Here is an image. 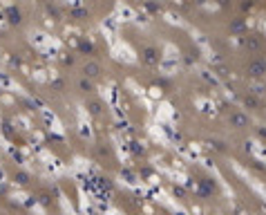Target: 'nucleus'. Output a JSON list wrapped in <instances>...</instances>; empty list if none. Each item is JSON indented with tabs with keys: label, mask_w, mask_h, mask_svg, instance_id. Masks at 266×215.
<instances>
[{
	"label": "nucleus",
	"mask_w": 266,
	"mask_h": 215,
	"mask_svg": "<svg viewBox=\"0 0 266 215\" xmlns=\"http://www.w3.org/2000/svg\"><path fill=\"white\" fill-rule=\"evenodd\" d=\"M101 72H103V67H101V63H96V61H90L83 65V74L88 79H99Z\"/></svg>",
	"instance_id": "obj_1"
},
{
	"label": "nucleus",
	"mask_w": 266,
	"mask_h": 215,
	"mask_svg": "<svg viewBox=\"0 0 266 215\" xmlns=\"http://www.w3.org/2000/svg\"><path fill=\"white\" fill-rule=\"evenodd\" d=\"M143 61L145 63H157L159 61V54H157V50H152V47H148V50H143Z\"/></svg>",
	"instance_id": "obj_2"
},
{
	"label": "nucleus",
	"mask_w": 266,
	"mask_h": 215,
	"mask_svg": "<svg viewBox=\"0 0 266 215\" xmlns=\"http://www.w3.org/2000/svg\"><path fill=\"white\" fill-rule=\"evenodd\" d=\"M79 88H81V92H92V90H94V85H92L90 81L81 79V81H79Z\"/></svg>",
	"instance_id": "obj_3"
},
{
	"label": "nucleus",
	"mask_w": 266,
	"mask_h": 215,
	"mask_svg": "<svg viewBox=\"0 0 266 215\" xmlns=\"http://www.w3.org/2000/svg\"><path fill=\"white\" fill-rule=\"evenodd\" d=\"M88 108H90L92 115H99V112H101V103H99V101H90Z\"/></svg>",
	"instance_id": "obj_4"
},
{
	"label": "nucleus",
	"mask_w": 266,
	"mask_h": 215,
	"mask_svg": "<svg viewBox=\"0 0 266 215\" xmlns=\"http://www.w3.org/2000/svg\"><path fill=\"white\" fill-rule=\"evenodd\" d=\"M9 16H12V18H9L12 23H20V12L18 9H9Z\"/></svg>",
	"instance_id": "obj_5"
},
{
	"label": "nucleus",
	"mask_w": 266,
	"mask_h": 215,
	"mask_svg": "<svg viewBox=\"0 0 266 215\" xmlns=\"http://www.w3.org/2000/svg\"><path fill=\"white\" fill-rule=\"evenodd\" d=\"M81 50H83V52H92V45H90V43H81Z\"/></svg>",
	"instance_id": "obj_6"
},
{
	"label": "nucleus",
	"mask_w": 266,
	"mask_h": 215,
	"mask_svg": "<svg viewBox=\"0 0 266 215\" xmlns=\"http://www.w3.org/2000/svg\"><path fill=\"white\" fill-rule=\"evenodd\" d=\"M18 182H20V184H27V175L25 173H18Z\"/></svg>",
	"instance_id": "obj_7"
}]
</instances>
